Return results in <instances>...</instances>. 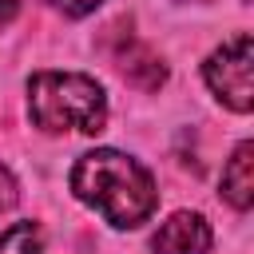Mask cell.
Masks as SVG:
<instances>
[{
	"label": "cell",
	"instance_id": "277c9868",
	"mask_svg": "<svg viewBox=\"0 0 254 254\" xmlns=\"http://www.w3.org/2000/svg\"><path fill=\"white\" fill-rule=\"evenodd\" d=\"M103 52H107V60L123 71L127 83H135V87H143V91H159V87L167 83V67H163V60H159V56L131 32L127 20H115V24L107 28V36H103Z\"/></svg>",
	"mask_w": 254,
	"mask_h": 254
},
{
	"label": "cell",
	"instance_id": "8992f818",
	"mask_svg": "<svg viewBox=\"0 0 254 254\" xmlns=\"http://www.w3.org/2000/svg\"><path fill=\"white\" fill-rule=\"evenodd\" d=\"M250 155H254V147L238 143L222 167V198L234 210H250V202H254V159Z\"/></svg>",
	"mask_w": 254,
	"mask_h": 254
},
{
	"label": "cell",
	"instance_id": "ba28073f",
	"mask_svg": "<svg viewBox=\"0 0 254 254\" xmlns=\"http://www.w3.org/2000/svg\"><path fill=\"white\" fill-rule=\"evenodd\" d=\"M56 12H64V16H87V12H95L103 0H48Z\"/></svg>",
	"mask_w": 254,
	"mask_h": 254
},
{
	"label": "cell",
	"instance_id": "52a82bcc",
	"mask_svg": "<svg viewBox=\"0 0 254 254\" xmlns=\"http://www.w3.org/2000/svg\"><path fill=\"white\" fill-rule=\"evenodd\" d=\"M40 226L36 222H16L0 234V254H40Z\"/></svg>",
	"mask_w": 254,
	"mask_h": 254
},
{
	"label": "cell",
	"instance_id": "3957f363",
	"mask_svg": "<svg viewBox=\"0 0 254 254\" xmlns=\"http://www.w3.org/2000/svg\"><path fill=\"white\" fill-rule=\"evenodd\" d=\"M202 79H206V87L230 111L246 115L250 103H254V87H250V36L238 32L222 48H214L206 56V64H202Z\"/></svg>",
	"mask_w": 254,
	"mask_h": 254
},
{
	"label": "cell",
	"instance_id": "7a4b0ae2",
	"mask_svg": "<svg viewBox=\"0 0 254 254\" xmlns=\"http://www.w3.org/2000/svg\"><path fill=\"white\" fill-rule=\"evenodd\" d=\"M28 115L48 135H99L107 123V95L83 71H36L28 79Z\"/></svg>",
	"mask_w": 254,
	"mask_h": 254
},
{
	"label": "cell",
	"instance_id": "9c48e42d",
	"mask_svg": "<svg viewBox=\"0 0 254 254\" xmlns=\"http://www.w3.org/2000/svg\"><path fill=\"white\" fill-rule=\"evenodd\" d=\"M16 198H20V190H16V179H12V171L0 163V210L16 206Z\"/></svg>",
	"mask_w": 254,
	"mask_h": 254
},
{
	"label": "cell",
	"instance_id": "6da1fadb",
	"mask_svg": "<svg viewBox=\"0 0 254 254\" xmlns=\"http://www.w3.org/2000/svg\"><path fill=\"white\" fill-rule=\"evenodd\" d=\"M71 190L79 202L95 206L119 230L147 222L159 206V190H155L151 171L143 163H135L131 155L111 151V147H99V151H87L75 159Z\"/></svg>",
	"mask_w": 254,
	"mask_h": 254
},
{
	"label": "cell",
	"instance_id": "5b68a950",
	"mask_svg": "<svg viewBox=\"0 0 254 254\" xmlns=\"http://www.w3.org/2000/svg\"><path fill=\"white\" fill-rule=\"evenodd\" d=\"M214 242L210 234V222L198 214V210H175L151 238V250L155 254H206Z\"/></svg>",
	"mask_w": 254,
	"mask_h": 254
},
{
	"label": "cell",
	"instance_id": "30bf717a",
	"mask_svg": "<svg viewBox=\"0 0 254 254\" xmlns=\"http://www.w3.org/2000/svg\"><path fill=\"white\" fill-rule=\"evenodd\" d=\"M16 12H20V0H0V28H8Z\"/></svg>",
	"mask_w": 254,
	"mask_h": 254
}]
</instances>
